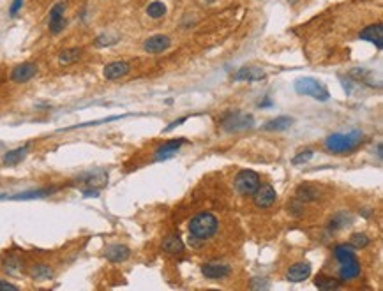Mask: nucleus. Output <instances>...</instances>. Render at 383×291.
<instances>
[{
	"label": "nucleus",
	"mask_w": 383,
	"mask_h": 291,
	"mask_svg": "<svg viewBox=\"0 0 383 291\" xmlns=\"http://www.w3.org/2000/svg\"><path fill=\"white\" fill-rule=\"evenodd\" d=\"M67 25V20L66 18H57V20H50V32L52 34H60V32L66 28Z\"/></svg>",
	"instance_id": "nucleus-27"
},
{
	"label": "nucleus",
	"mask_w": 383,
	"mask_h": 291,
	"mask_svg": "<svg viewBox=\"0 0 383 291\" xmlns=\"http://www.w3.org/2000/svg\"><path fill=\"white\" fill-rule=\"evenodd\" d=\"M253 125V117L251 115H242V113H233L223 122L224 131L228 132H235V131H242V129H248Z\"/></svg>",
	"instance_id": "nucleus-7"
},
{
	"label": "nucleus",
	"mask_w": 383,
	"mask_h": 291,
	"mask_svg": "<svg viewBox=\"0 0 383 291\" xmlns=\"http://www.w3.org/2000/svg\"><path fill=\"white\" fill-rule=\"evenodd\" d=\"M265 78L263 69L260 67H241L233 76L235 81H260Z\"/></svg>",
	"instance_id": "nucleus-16"
},
{
	"label": "nucleus",
	"mask_w": 383,
	"mask_h": 291,
	"mask_svg": "<svg viewBox=\"0 0 383 291\" xmlns=\"http://www.w3.org/2000/svg\"><path fill=\"white\" fill-rule=\"evenodd\" d=\"M334 256L338 261H345V260H350V258H353L355 254H353L352 247L348 246H336L334 247Z\"/></svg>",
	"instance_id": "nucleus-25"
},
{
	"label": "nucleus",
	"mask_w": 383,
	"mask_h": 291,
	"mask_svg": "<svg viewBox=\"0 0 383 291\" xmlns=\"http://www.w3.org/2000/svg\"><path fill=\"white\" fill-rule=\"evenodd\" d=\"M202 274L205 275L207 279H212V281H217V279H224L228 274H230V267L223 263H217V261H212V263H203L202 265Z\"/></svg>",
	"instance_id": "nucleus-10"
},
{
	"label": "nucleus",
	"mask_w": 383,
	"mask_h": 291,
	"mask_svg": "<svg viewBox=\"0 0 383 291\" xmlns=\"http://www.w3.org/2000/svg\"><path fill=\"white\" fill-rule=\"evenodd\" d=\"M4 268H6V270H9V272H16V270H20V268H21V261L16 260V258H11V260L6 261Z\"/></svg>",
	"instance_id": "nucleus-31"
},
{
	"label": "nucleus",
	"mask_w": 383,
	"mask_h": 291,
	"mask_svg": "<svg viewBox=\"0 0 383 291\" xmlns=\"http://www.w3.org/2000/svg\"><path fill=\"white\" fill-rule=\"evenodd\" d=\"M147 14H149L150 18H163L164 14H166V6H164L163 2H152L149 7H147Z\"/></svg>",
	"instance_id": "nucleus-24"
},
{
	"label": "nucleus",
	"mask_w": 383,
	"mask_h": 291,
	"mask_svg": "<svg viewBox=\"0 0 383 291\" xmlns=\"http://www.w3.org/2000/svg\"><path fill=\"white\" fill-rule=\"evenodd\" d=\"M313 156H314V152L311 149H307V150H304V152H300V154H297L295 157H293V161L292 163L295 164V166H299V164H304V163H307V161H311L313 159Z\"/></svg>",
	"instance_id": "nucleus-28"
},
{
	"label": "nucleus",
	"mask_w": 383,
	"mask_h": 291,
	"mask_svg": "<svg viewBox=\"0 0 383 291\" xmlns=\"http://www.w3.org/2000/svg\"><path fill=\"white\" fill-rule=\"evenodd\" d=\"M64 11H66V4L64 2H59L52 7L50 11V20H57V18H62L64 16Z\"/></svg>",
	"instance_id": "nucleus-29"
},
{
	"label": "nucleus",
	"mask_w": 383,
	"mask_h": 291,
	"mask_svg": "<svg viewBox=\"0 0 383 291\" xmlns=\"http://www.w3.org/2000/svg\"><path fill=\"white\" fill-rule=\"evenodd\" d=\"M219 221L214 214L210 212H202V214L195 215L189 222V233L198 240H209L210 236L216 235Z\"/></svg>",
	"instance_id": "nucleus-1"
},
{
	"label": "nucleus",
	"mask_w": 383,
	"mask_h": 291,
	"mask_svg": "<svg viewBox=\"0 0 383 291\" xmlns=\"http://www.w3.org/2000/svg\"><path fill=\"white\" fill-rule=\"evenodd\" d=\"M28 274L32 275V279H37V281H46L53 275V270L50 268V265L46 263H35L30 267Z\"/></svg>",
	"instance_id": "nucleus-19"
},
{
	"label": "nucleus",
	"mask_w": 383,
	"mask_h": 291,
	"mask_svg": "<svg viewBox=\"0 0 383 291\" xmlns=\"http://www.w3.org/2000/svg\"><path fill=\"white\" fill-rule=\"evenodd\" d=\"M311 275V265L307 261H299V263L292 265L286 272V279L290 282H302Z\"/></svg>",
	"instance_id": "nucleus-9"
},
{
	"label": "nucleus",
	"mask_w": 383,
	"mask_h": 291,
	"mask_svg": "<svg viewBox=\"0 0 383 291\" xmlns=\"http://www.w3.org/2000/svg\"><path fill=\"white\" fill-rule=\"evenodd\" d=\"M350 246H352L353 249H364V247L369 246V238H367L364 233H355V235H352V238H350Z\"/></svg>",
	"instance_id": "nucleus-26"
},
{
	"label": "nucleus",
	"mask_w": 383,
	"mask_h": 291,
	"mask_svg": "<svg viewBox=\"0 0 383 291\" xmlns=\"http://www.w3.org/2000/svg\"><path fill=\"white\" fill-rule=\"evenodd\" d=\"M260 185H261L260 175L253 170H242L235 177V187H237V191L242 196H253Z\"/></svg>",
	"instance_id": "nucleus-4"
},
{
	"label": "nucleus",
	"mask_w": 383,
	"mask_h": 291,
	"mask_svg": "<svg viewBox=\"0 0 383 291\" xmlns=\"http://www.w3.org/2000/svg\"><path fill=\"white\" fill-rule=\"evenodd\" d=\"M314 284L318 286L320 289H336L339 288V281L334 279L332 275H318Z\"/></svg>",
	"instance_id": "nucleus-23"
},
{
	"label": "nucleus",
	"mask_w": 383,
	"mask_h": 291,
	"mask_svg": "<svg viewBox=\"0 0 383 291\" xmlns=\"http://www.w3.org/2000/svg\"><path fill=\"white\" fill-rule=\"evenodd\" d=\"M2 289H9V291H16L18 289V286L16 284H11V282H7V281H2V279H0V291H2Z\"/></svg>",
	"instance_id": "nucleus-32"
},
{
	"label": "nucleus",
	"mask_w": 383,
	"mask_h": 291,
	"mask_svg": "<svg viewBox=\"0 0 383 291\" xmlns=\"http://www.w3.org/2000/svg\"><path fill=\"white\" fill-rule=\"evenodd\" d=\"M21 4H23V0H14L13 7H11V16H14V14H16L18 11L21 9Z\"/></svg>",
	"instance_id": "nucleus-33"
},
{
	"label": "nucleus",
	"mask_w": 383,
	"mask_h": 291,
	"mask_svg": "<svg viewBox=\"0 0 383 291\" xmlns=\"http://www.w3.org/2000/svg\"><path fill=\"white\" fill-rule=\"evenodd\" d=\"M35 74H37V66L32 62H23V64H20V66L13 67L9 78L13 83H27V81H30Z\"/></svg>",
	"instance_id": "nucleus-5"
},
{
	"label": "nucleus",
	"mask_w": 383,
	"mask_h": 291,
	"mask_svg": "<svg viewBox=\"0 0 383 291\" xmlns=\"http://www.w3.org/2000/svg\"><path fill=\"white\" fill-rule=\"evenodd\" d=\"M318 196H320V191H318L314 185L304 184L297 189V198H299L300 201H314L318 200Z\"/></svg>",
	"instance_id": "nucleus-20"
},
{
	"label": "nucleus",
	"mask_w": 383,
	"mask_h": 291,
	"mask_svg": "<svg viewBox=\"0 0 383 291\" xmlns=\"http://www.w3.org/2000/svg\"><path fill=\"white\" fill-rule=\"evenodd\" d=\"M187 120V117H182V118H178V120H175V122H171L170 125L166 127V131H171V129H175L177 125H180V124H184V122Z\"/></svg>",
	"instance_id": "nucleus-34"
},
{
	"label": "nucleus",
	"mask_w": 383,
	"mask_h": 291,
	"mask_svg": "<svg viewBox=\"0 0 383 291\" xmlns=\"http://www.w3.org/2000/svg\"><path fill=\"white\" fill-rule=\"evenodd\" d=\"M360 39L364 41H369V42H374L378 50L383 48V25L381 23H376V25H369L366 27L359 35Z\"/></svg>",
	"instance_id": "nucleus-12"
},
{
	"label": "nucleus",
	"mask_w": 383,
	"mask_h": 291,
	"mask_svg": "<svg viewBox=\"0 0 383 291\" xmlns=\"http://www.w3.org/2000/svg\"><path fill=\"white\" fill-rule=\"evenodd\" d=\"M295 92L300 95H311L318 101H327L328 99V90L314 78H300L295 81Z\"/></svg>",
	"instance_id": "nucleus-3"
},
{
	"label": "nucleus",
	"mask_w": 383,
	"mask_h": 291,
	"mask_svg": "<svg viewBox=\"0 0 383 291\" xmlns=\"http://www.w3.org/2000/svg\"><path fill=\"white\" fill-rule=\"evenodd\" d=\"M362 141V132L360 131H353L348 132V134H330L327 139H325V149L330 154H348L352 150H355L357 147Z\"/></svg>",
	"instance_id": "nucleus-2"
},
{
	"label": "nucleus",
	"mask_w": 383,
	"mask_h": 291,
	"mask_svg": "<svg viewBox=\"0 0 383 291\" xmlns=\"http://www.w3.org/2000/svg\"><path fill=\"white\" fill-rule=\"evenodd\" d=\"M163 251L168 254H182L184 253V242L178 235H168L163 240Z\"/></svg>",
	"instance_id": "nucleus-18"
},
{
	"label": "nucleus",
	"mask_w": 383,
	"mask_h": 291,
	"mask_svg": "<svg viewBox=\"0 0 383 291\" xmlns=\"http://www.w3.org/2000/svg\"><path fill=\"white\" fill-rule=\"evenodd\" d=\"M253 198H255V205L258 208H268L275 203V200H277V192H275V189L272 187V185L265 184L256 189V192L253 194Z\"/></svg>",
	"instance_id": "nucleus-6"
},
{
	"label": "nucleus",
	"mask_w": 383,
	"mask_h": 291,
	"mask_svg": "<svg viewBox=\"0 0 383 291\" xmlns=\"http://www.w3.org/2000/svg\"><path fill=\"white\" fill-rule=\"evenodd\" d=\"M168 48H170V37L161 35V34L149 37L145 41V44H143V50H145L147 53H161Z\"/></svg>",
	"instance_id": "nucleus-14"
},
{
	"label": "nucleus",
	"mask_w": 383,
	"mask_h": 291,
	"mask_svg": "<svg viewBox=\"0 0 383 291\" xmlns=\"http://www.w3.org/2000/svg\"><path fill=\"white\" fill-rule=\"evenodd\" d=\"M360 275V263L355 256L350 260L339 261V277L341 281H352Z\"/></svg>",
	"instance_id": "nucleus-8"
},
{
	"label": "nucleus",
	"mask_w": 383,
	"mask_h": 291,
	"mask_svg": "<svg viewBox=\"0 0 383 291\" xmlns=\"http://www.w3.org/2000/svg\"><path fill=\"white\" fill-rule=\"evenodd\" d=\"M119 41L117 37H110V35H99L95 39V46H108V44H115Z\"/></svg>",
	"instance_id": "nucleus-30"
},
{
	"label": "nucleus",
	"mask_w": 383,
	"mask_h": 291,
	"mask_svg": "<svg viewBox=\"0 0 383 291\" xmlns=\"http://www.w3.org/2000/svg\"><path fill=\"white\" fill-rule=\"evenodd\" d=\"M129 69H131V66H129L127 62H124V60H115V62L106 64L105 69H103V74H105L106 80H119V78L126 76Z\"/></svg>",
	"instance_id": "nucleus-11"
},
{
	"label": "nucleus",
	"mask_w": 383,
	"mask_h": 291,
	"mask_svg": "<svg viewBox=\"0 0 383 291\" xmlns=\"http://www.w3.org/2000/svg\"><path fill=\"white\" fill-rule=\"evenodd\" d=\"M129 254H131L129 247L120 246V244H113V246L106 247V251H105L106 260L112 261V263H122V261H126L129 258Z\"/></svg>",
	"instance_id": "nucleus-15"
},
{
	"label": "nucleus",
	"mask_w": 383,
	"mask_h": 291,
	"mask_svg": "<svg viewBox=\"0 0 383 291\" xmlns=\"http://www.w3.org/2000/svg\"><path fill=\"white\" fill-rule=\"evenodd\" d=\"M185 143L184 138H178V139H171V141H166L163 147H159V149L156 150V159L157 161H164V159H170V157H173L175 154L178 152V149H180L182 145Z\"/></svg>",
	"instance_id": "nucleus-13"
},
{
	"label": "nucleus",
	"mask_w": 383,
	"mask_h": 291,
	"mask_svg": "<svg viewBox=\"0 0 383 291\" xmlns=\"http://www.w3.org/2000/svg\"><path fill=\"white\" fill-rule=\"evenodd\" d=\"M27 154H28V145L20 147V149H14V150H9V152L2 157V164L4 166H16V164H20L21 161L27 157Z\"/></svg>",
	"instance_id": "nucleus-17"
},
{
	"label": "nucleus",
	"mask_w": 383,
	"mask_h": 291,
	"mask_svg": "<svg viewBox=\"0 0 383 291\" xmlns=\"http://www.w3.org/2000/svg\"><path fill=\"white\" fill-rule=\"evenodd\" d=\"M292 122L293 120L290 117H277L274 118V120L267 122L265 129H267V131H284V129H288L290 125H292Z\"/></svg>",
	"instance_id": "nucleus-22"
},
{
	"label": "nucleus",
	"mask_w": 383,
	"mask_h": 291,
	"mask_svg": "<svg viewBox=\"0 0 383 291\" xmlns=\"http://www.w3.org/2000/svg\"><path fill=\"white\" fill-rule=\"evenodd\" d=\"M80 57H81V50L80 48H67L59 55V62L62 64V66H69V64L76 62Z\"/></svg>",
	"instance_id": "nucleus-21"
}]
</instances>
